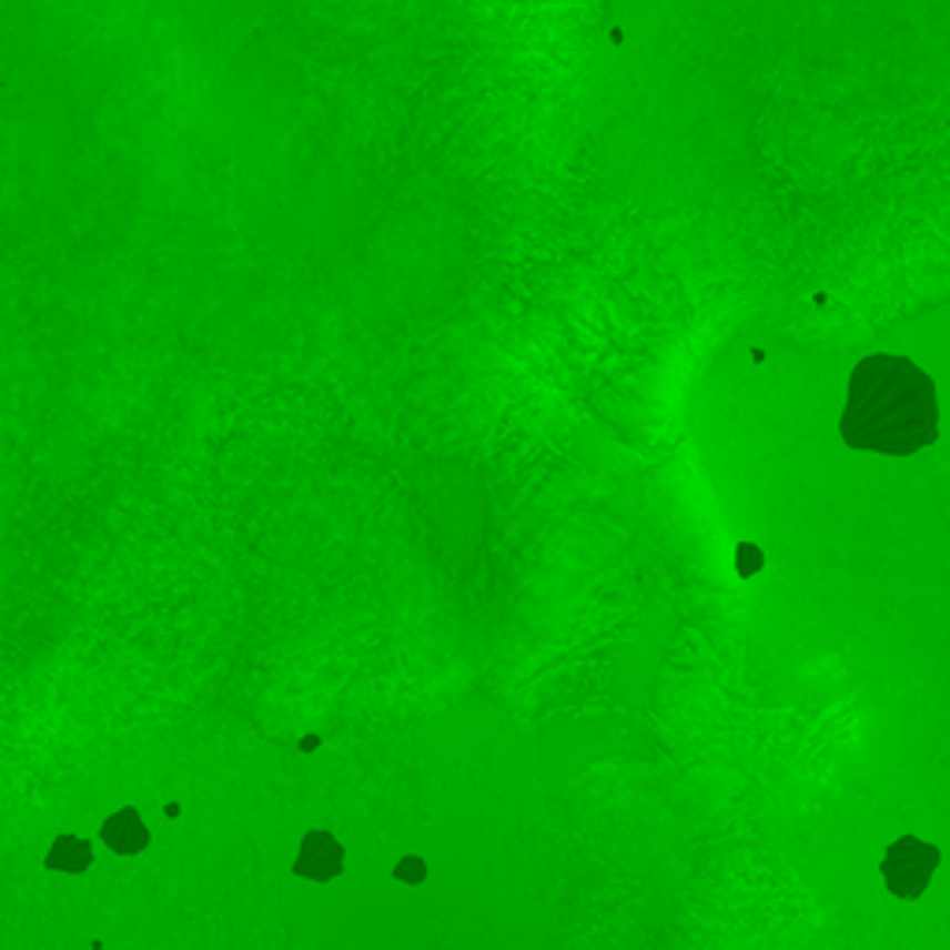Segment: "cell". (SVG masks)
<instances>
[{
	"label": "cell",
	"mask_w": 950,
	"mask_h": 950,
	"mask_svg": "<svg viewBox=\"0 0 950 950\" xmlns=\"http://www.w3.org/2000/svg\"><path fill=\"white\" fill-rule=\"evenodd\" d=\"M394 877H397V880H405V883H424L427 869H424V861H420V858H405L402 866L394 869Z\"/></svg>",
	"instance_id": "obj_6"
},
{
	"label": "cell",
	"mask_w": 950,
	"mask_h": 950,
	"mask_svg": "<svg viewBox=\"0 0 950 950\" xmlns=\"http://www.w3.org/2000/svg\"><path fill=\"white\" fill-rule=\"evenodd\" d=\"M939 861H943L939 847L924 843V839H917V836H902L888 847L880 872H883V883H888V891L895 895V899L913 902L928 891Z\"/></svg>",
	"instance_id": "obj_2"
},
{
	"label": "cell",
	"mask_w": 950,
	"mask_h": 950,
	"mask_svg": "<svg viewBox=\"0 0 950 950\" xmlns=\"http://www.w3.org/2000/svg\"><path fill=\"white\" fill-rule=\"evenodd\" d=\"M90 861H93V847L85 843L82 836H60L49 850V869H60V872H82V869H90Z\"/></svg>",
	"instance_id": "obj_5"
},
{
	"label": "cell",
	"mask_w": 950,
	"mask_h": 950,
	"mask_svg": "<svg viewBox=\"0 0 950 950\" xmlns=\"http://www.w3.org/2000/svg\"><path fill=\"white\" fill-rule=\"evenodd\" d=\"M342 869H345V850L331 831H309V836L301 839V850H297V861H294L297 877L327 883V880L338 877Z\"/></svg>",
	"instance_id": "obj_3"
},
{
	"label": "cell",
	"mask_w": 950,
	"mask_h": 950,
	"mask_svg": "<svg viewBox=\"0 0 950 950\" xmlns=\"http://www.w3.org/2000/svg\"><path fill=\"white\" fill-rule=\"evenodd\" d=\"M104 843L115 850V855H142V850L149 847V828L145 820L138 817V809H119V813H112L104 820L101 828Z\"/></svg>",
	"instance_id": "obj_4"
},
{
	"label": "cell",
	"mask_w": 950,
	"mask_h": 950,
	"mask_svg": "<svg viewBox=\"0 0 950 950\" xmlns=\"http://www.w3.org/2000/svg\"><path fill=\"white\" fill-rule=\"evenodd\" d=\"M839 435L850 449L913 457L939 438V397L932 375L910 356L872 353L850 372Z\"/></svg>",
	"instance_id": "obj_1"
},
{
	"label": "cell",
	"mask_w": 950,
	"mask_h": 950,
	"mask_svg": "<svg viewBox=\"0 0 950 950\" xmlns=\"http://www.w3.org/2000/svg\"><path fill=\"white\" fill-rule=\"evenodd\" d=\"M739 560H742L739 565L742 576H750L754 568H761V554H754V546H739Z\"/></svg>",
	"instance_id": "obj_7"
}]
</instances>
